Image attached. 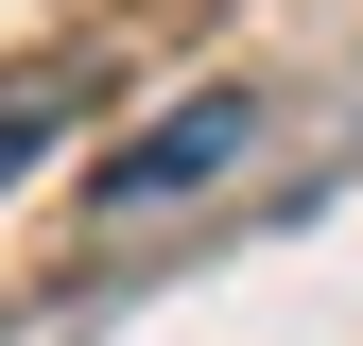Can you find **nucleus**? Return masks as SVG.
<instances>
[{
  "label": "nucleus",
  "instance_id": "2",
  "mask_svg": "<svg viewBox=\"0 0 363 346\" xmlns=\"http://www.w3.org/2000/svg\"><path fill=\"white\" fill-rule=\"evenodd\" d=\"M52 121H69V86H0V173H18L35 139H52Z\"/></svg>",
  "mask_w": 363,
  "mask_h": 346
},
{
  "label": "nucleus",
  "instance_id": "1",
  "mask_svg": "<svg viewBox=\"0 0 363 346\" xmlns=\"http://www.w3.org/2000/svg\"><path fill=\"white\" fill-rule=\"evenodd\" d=\"M259 139V104H191V121H156V139H121L104 156V208H156V191H191V173H225Z\"/></svg>",
  "mask_w": 363,
  "mask_h": 346
}]
</instances>
